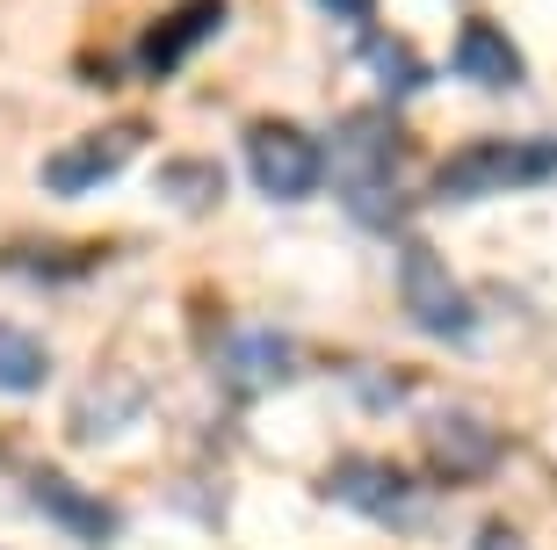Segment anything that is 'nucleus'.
<instances>
[{
  "instance_id": "nucleus-9",
  "label": "nucleus",
  "mask_w": 557,
  "mask_h": 550,
  "mask_svg": "<svg viewBox=\"0 0 557 550\" xmlns=\"http://www.w3.org/2000/svg\"><path fill=\"white\" fill-rule=\"evenodd\" d=\"M29 500H37L65 536H81V543H109V536H116V508L95 500V492H81L65 470H29Z\"/></svg>"
},
{
  "instance_id": "nucleus-6",
  "label": "nucleus",
  "mask_w": 557,
  "mask_h": 550,
  "mask_svg": "<svg viewBox=\"0 0 557 550\" xmlns=\"http://www.w3.org/2000/svg\"><path fill=\"white\" fill-rule=\"evenodd\" d=\"M145 152V123H102V131H87V138L59 145L51 160H44V196H95L124 174L131 160Z\"/></svg>"
},
{
  "instance_id": "nucleus-1",
  "label": "nucleus",
  "mask_w": 557,
  "mask_h": 550,
  "mask_svg": "<svg viewBox=\"0 0 557 550\" xmlns=\"http://www.w3.org/2000/svg\"><path fill=\"white\" fill-rule=\"evenodd\" d=\"M333 174L348 188V210L370 232H392L398 204H406V182H398V123L392 109H355L341 131H333Z\"/></svg>"
},
{
  "instance_id": "nucleus-14",
  "label": "nucleus",
  "mask_w": 557,
  "mask_h": 550,
  "mask_svg": "<svg viewBox=\"0 0 557 550\" xmlns=\"http://www.w3.org/2000/svg\"><path fill=\"white\" fill-rule=\"evenodd\" d=\"M355 59H362L376 81H384V95H413V87H428V65H420V59H413V44L392 37V29H370Z\"/></svg>"
},
{
  "instance_id": "nucleus-3",
  "label": "nucleus",
  "mask_w": 557,
  "mask_h": 550,
  "mask_svg": "<svg viewBox=\"0 0 557 550\" xmlns=\"http://www.w3.org/2000/svg\"><path fill=\"white\" fill-rule=\"evenodd\" d=\"M239 145H247V182L275 204H305L333 182V152L289 117H253Z\"/></svg>"
},
{
  "instance_id": "nucleus-4",
  "label": "nucleus",
  "mask_w": 557,
  "mask_h": 550,
  "mask_svg": "<svg viewBox=\"0 0 557 550\" xmlns=\"http://www.w3.org/2000/svg\"><path fill=\"white\" fill-rule=\"evenodd\" d=\"M326 500H341L348 514H362V522H376V529H428V486H420L406 464H384V456H341V464L326 470Z\"/></svg>"
},
{
  "instance_id": "nucleus-11",
  "label": "nucleus",
  "mask_w": 557,
  "mask_h": 550,
  "mask_svg": "<svg viewBox=\"0 0 557 550\" xmlns=\"http://www.w3.org/2000/svg\"><path fill=\"white\" fill-rule=\"evenodd\" d=\"M138 413H145V384H131V377H116V369H109L102 384L87 391V406H73V420H65V428H73V442H109V435L131 428Z\"/></svg>"
},
{
  "instance_id": "nucleus-5",
  "label": "nucleus",
  "mask_w": 557,
  "mask_h": 550,
  "mask_svg": "<svg viewBox=\"0 0 557 550\" xmlns=\"http://www.w3.org/2000/svg\"><path fill=\"white\" fill-rule=\"evenodd\" d=\"M398 290H406V319H413L420 333H434V341H478V305L471 290L456 283L449 268H442V254L434 246H406V261H398Z\"/></svg>"
},
{
  "instance_id": "nucleus-17",
  "label": "nucleus",
  "mask_w": 557,
  "mask_h": 550,
  "mask_svg": "<svg viewBox=\"0 0 557 550\" xmlns=\"http://www.w3.org/2000/svg\"><path fill=\"white\" fill-rule=\"evenodd\" d=\"M478 550H515V536H507V529H485V536H478Z\"/></svg>"
},
{
  "instance_id": "nucleus-2",
  "label": "nucleus",
  "mask_w": 557,
  "mask_h": 550,
  "mask_svg": "<svg viewBox=\"0 0 557 550\" xmlns=\"http://www.w3.org/2000/svg\"><path fill=\"white\" fill-rule=\"evenodd\" d=\"M557 182V138H478L434 167V204H471V196H507V188Z\"/></svg>"
},
{
  "instance_id": "nucleus-8",
  "label": "nucleus",
  "mask_w": 557,
  "mask_h": 550,
  "mask_svg": "<svg viewBox=\"0 0 557 550\" xmlns=\"http://www.w3.org/2000/svg\"><path fill=\"white\" fill-rule=\"evenodd\" d=\"M218 29H225V0H174V8L138 37V73H145V81L182 73V59H196Z\"/></svg>"
},
{
  "instance_id": "nucleus-15",
  "label": "nucleus",
  "mask_w": 557,
  "mask_h": 550,
  "mask_svg": "<svg viewBox=\"0 0 557 550\" xmlns=\"http://www.w3.org/2000/svg\"><path fill=\"white\" fill-rule=\"evenodd\" d=\"M166 196H174V204H188V196L210 204V167L203 160H174V167H166Z\"/></svg>"
},
{
  "instance_id": "nucleus-10",
  "label": "nucleus",
  "mask_w": 557,
  "mask_h": 550,
  "mask_svg": "<svg viewBox=\"0 0 557 550\" xmlns=\"http://www.w3.org/2000/svg\"><path fill=\"white\" fill-rule=\"evenodd\" d=\"M225 377L239 391L289 384V377H297V347H289V333H275V327H247L239 341L225 347Z\"/></svg>"
},
{
  "instance_id": "nucleus-7",
  "label": "nucleus",
  "mask_w": 557,
  "mask_h": 550,
  "mask_svg": "<svg viewBox=\"0 0 557 550\" xmlns=\"http://www.w3.org/2000/svg\"><path fill=\"white\" fill-rule=\"evenodd\" d=\"M420 442H428V456L449 470V478H485V470L499 464L493 420H478V406H456V399L428 406V420H420Z\"/></svg>"
},
{
  "instance_id": "nucleus-13",
  "label": "nucleus",
  "mask_w": 557,
  "mask_h": 550,
  "mask_svg": "<svg viewBox=\"0 0 557 550\" xmlns=\"http://www.w3.org/2000/svg\"><path fill=\"white\" fill-rule=\"evenodd\" d=\"M44 377H51V347L37 341L29 327H15V319H0V391H44Z\"/></svg>"
},
{
  "instance_id": "nucleus-12",
  "label": "nucleus",
  "mask_w": 557,
  "mask_h": 550,
  "mask_svg": "<svg viewBox=\"0 0 557 550\" xmlns=\"http://www.w3.org/2000/svg\"><path fill=\"white\" fill-rule=\"evenodd\" d=\"M456 73L478 87H521V51L507 37H499L493 22H463V37H456Z\"/></svg>"
},
{
  "instance_id": "nucleus-16",
  "label": "nucleus",
  "mask_w": 557,
  "mask_h": 550,
  "mask_svg": "<svg viewBox=\"0 0 557 550\" xmlns=\"http://www.w3.org/2000/svg\"><path fill=\"white\" fill-rule=\"evenodd\" d=\"M326 15H341V22H370L376 15V0H319Z\"/></svg>"
}]
</instances>
